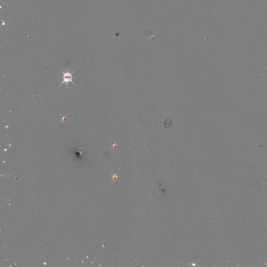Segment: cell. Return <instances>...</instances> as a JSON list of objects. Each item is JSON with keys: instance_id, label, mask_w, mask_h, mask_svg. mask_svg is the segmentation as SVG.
I'll use <instances>...</instances> for the list:
<instances>
[{"instance_id": "6da1fadb", "label": "cell", "mask_w": 267, "mask_h": 267, "mask_svg": "<svg viewBox=\"0 0 267 267\" xmlns=\"http://www.w3.org/2000/svg\"><path fill=\"white\" fill-rule=\"evenodd\" d=\"M62 73L63 74V81L62 82L61 84H60V86H61L64 83H66V85H67L66 86L67 87H69V82H72V83H73L74 85H76L75 83L73 82V81H72V79H73V78L74 77H73L72 75H73V73L74 72H73V73H69V71H68V70H67V71L66 72H64L61 71Z\"/></svg>"}]
</instances>
